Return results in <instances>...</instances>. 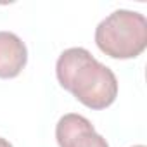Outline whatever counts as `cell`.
Returning a JSON list of instances; mask_svg holds the SVG:
<instances>
[{
	"instance_id": "cell-4",
	"label": "cell",
	"mask_w": 147,
	"mask_h": 147,
	"mask_svg": "<svg viewBox=\"0 0 147 147\" xmlns=\"http://www.w3.org/2000/svg\"><path fill=\"white\" fill-rule=\"evenodd\" d=\"M26 62L28 49L24 42L11 31H0V78H16Z\"/></svg>"
},
{
	"instance_id": "cell-1",
	"label": "cell",
	"mask_w": 147,
	"mask_h": 147,
	"mask_svg": "<svg viewBox=\"0 0 147 147\" xmlns=\"http://www.w3.org/2000/svg\"><path fill=\"white\" fill-rule=\"evenodd\" d=\"M55 75L64 90L90 109H106L118 97V80L113 69L83 47L66 49L57 59Z\"/></svg>"
},
{
	"instance_id": "cell-6",
	"label": "cell",
	"mask_w": 147,
	"mask_h": 147,
	"mask_svg": "<svg viewBox=\"0 0 147 147\" xmlns=\"http://www.w3.org/2000/svg\"><path fill=\"white\" fill-rule=\"evenodd\" d=\"M133 147H144V145H133Z\"/></svg>"
},
{
	"instance_id": "cell-3",
	"label": "cell",
	"mask_w": 147,
	"mask_h": 147,
	"mask_svg": "<svg viewBox=\"0 0 147 147\" xmlns=\"http://www.w3.org/2000/svg\"><path fill=\"white\" fill-rule=\"evenodd\" d=\"M59 147H109L107 140L99 135L94 125L82 114H64L55 126Z\"/></svg>"
},
{
	"instance_id": "cell-2",
	"label": "cell",
	"mask_w": 147,
	"mask_h": 147,
	"mask_svg": "<svg viewBox=\"0 0 147 147\" xmlns=\"http://www.w3.org/2000/svg\"><path fill=\"white\" fill-rule=\"evenodd\" d=\"M97 47L113 59H133L147 47V21L144 14L119 9L95 28Z\"/></svg>"
},
{
	"instance_id": "cell-5",
	"label": "cell",
	"mask_w": 147,
	"mask_h": 147,
	"mask_svg": "<svg viewBox=\"0 0 147 147\" xmlns=\"http://www.w3.org/2000/svg\"><path fill=\"white\" fill-rule=\"evenodd\" d=\"M0 147H12V144H11L9 140H5V138L0 137Z\"/></svg>"
}]
</instances>
